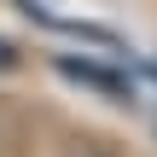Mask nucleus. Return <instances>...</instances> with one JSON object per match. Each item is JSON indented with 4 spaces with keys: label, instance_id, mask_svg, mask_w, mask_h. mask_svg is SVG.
<instances>
[{
    "label": "nucleus",
    "instance_id": "nucleus-2",
    "mask_svg": "<svg viewBox=\"0 0 157 157\" xmlns=\"http://www.w3.org/2000/svg\"><path fill=\"white\" fill-rule=\"evenodd\" d=\"M17 146H23V111L0 99V157H6V151H17Z\"/></svg>",
    "mask_w": 157,
    "mask_h": 157
},
{
    "label": "nucleus",
    "instance_id": "nucleus-3",
    "mask_svg": "<svg viewBox=\"0 0 157 157\" xmlns=\"http://www.w3.org/2000/svg\"><path fill=\"white\" fill-rule=\"evenodd\" d=\"M58 157H122L117 146H105V140H70Z\"/></svg>",
    "mask_w": 157,
    "mask_h": 157
},
{
    "label": "nucleus",
    "instance_id": "nucleus-4",
    "mask_svg": "<svg viewBox=\"0 0 157 157\" xmlns=\"http://www.w3.org/2000/svg\"><path fill=\"white\" fill-rule=\"evenodd\" d=\"M12 64H17V52H12V47L0 41V70H12Z\"/></svg>",
    "mask_w": 157,
    "mask_h": 157
},
{
    "label": "nucleus",
    "instance_id": "nucleus-1",
    "mask_svg": "<svg viewBox=\"0 0 157 157\" xmlns=\"http://www.w3.org/2000/svg\"><path fill=\"white\" fill-rule=\"evenodd\" d=\"M58 70H64L70 82H87V87H99V93H111V99H134V87H128L122 76H111V70H99V64H82V58H58Z\"/></svg>",
    "mask_w": 157,
    "mask_h": 157
}]
</instances>
